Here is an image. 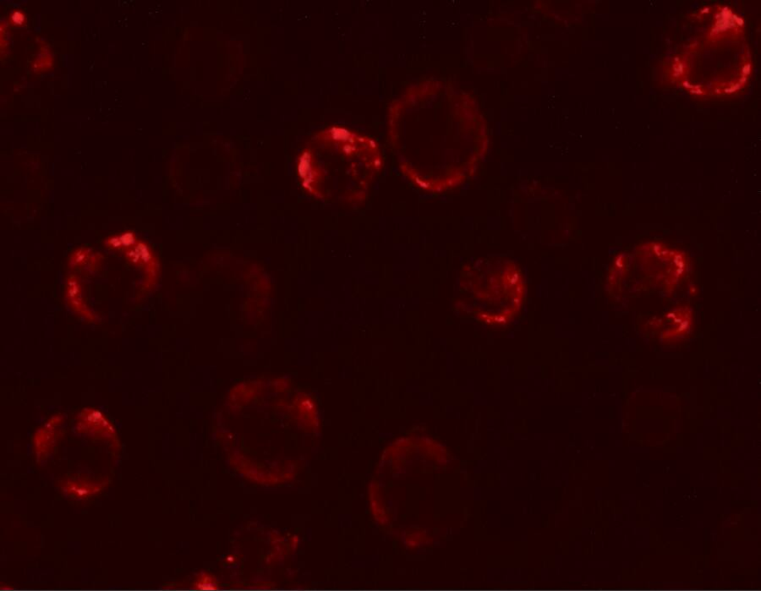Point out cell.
I'll return each instance as SVG.
<instances>
[{
    "label": "cell",
    "instance_id": "obj_2",
    "mask_svg": "<svg viewBox=\"0 0 761 591\" xmlns=\"http://www.w3.org/2000/svg\"><path fill=\"white\" fill-rule=\"evenodd\" d=\"M109 480L94 482L90 480H66L60 482V488L65 495L75 500H86L101 493L108 486Z\"/></svg>",
    "mask_w": 761,
    "mask_h": 591
},
{
    "label": "cell",
    "instance_id": "obj_1",
    "mask_svg": "<svg viewBox=\"0 0 761 591\" xmlns=\"http://www.w3.org/2000/svg\"><path fill=\"white\" fill-rule=\"evenodd\" d=\"M76 429L82 434L91 438L109 440L116 439V432L111 422L105 417L100 410L87 408L77 416Z\"/></svg>",
    "mask_w": 761,
    "mask_h": 591
},
{
    "label": "cell",
    "instance_id": "obj_3",
    "mask_svg": "<svg viewBox=\"0 0 761 591\" xmlns=\"http://www.w3.org/2000/svg\"><path fill=\"white\" fill-rule=\"evenodd\" d=\"M54 427L53 425H46L41 430L36 432L34 438L36 453L43 454L51 450L55 438Z\"/></svg>",
    "mask_w": 761,
    "mask_h": 591
},
{
    "label": "cell",
    "instance_id": "obj_4",
    "mask_svg": "<svg viewBox=\"0 0 761 591\" xmlns=\"http://www.w3.org/2000/svg\"><path fill=\"white\" fill-rule=\"evenodd\" d=\"M13 18L14 21L16 22H21L22 21H23V16H22V14L20 13L14 14Z\"/></svg>",
    "mask_w": 761,
    "mask_h": 591
}]
</instances>
